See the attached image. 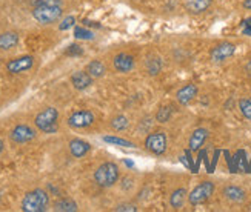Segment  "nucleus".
Segmentation results:
<instances>
[{"mask_svg":"<svg viewBox=\"0 0 251 212\" xmlns=\"http://www.w3.org/2000/svg\"><path fill=\"white\" fill-rule=\"evenodd\" d=\"M50 206V194L43 189H32L22 200V211L25 212H45Z\"/></svg>","mask_w":251,"mask_h":212,"instance_id":"obj_1","label":"nucleus"},{"mask_svg":"<svg viewBox=\"0 0 251 212\" xmlns=\"http://www.w3.org/2000/svg\"><path fill=\"white\" fill-rule=\"evenodd\" d=\"M36 128L43 134H54L59 129V111L56 108H45L34 118Z\"/></svg>","mask_w":251,"mask_h":212,"instance_id":"obj_2","label":"nucleus"},{"mask_svg":"<svg viewBox=\"0 0 251 212\" xmlns=\"http://www.w3.org/2000/svg\"><path fill=\"white\" fill-rule=\"evenodd\" d=\"M119 166L113 162H105L94 172V182L100 188H111L119 182Z\"/></svg>","mask_w":251,"mask_h":212,"instance_id":"obj_3","label":"nucleus"},{"mask_svg":"<svg viewBox=\"0 0 251 212\" xmlns=\"http://www.w3.org/2000/svg\"><path fill=\"white\" fill-rule=\"evenodd\" d=\"M62 8L60 5L52 6H34L32 8V17L40 25H51L54 22H57L62 17Z\"/></svg>","mask_w":251,"mask_h":212,"instance_id":"obj_4","label":"nucleus"},{"mask_svg":"<svg viewBox=\"0 0 251 212\" xmlns=\"http://www.w3.org/2000/svg\"><path fill=\"white\" fill-rule=\"evenodd\" d=\"M214 194V183L213 182H201L193 191L188 194V202L191 206H199L208 202Z\"/></svg>","mask_w":251,"mask_h":212,"instance_id":"obj_5","label":"nucleus"},{"mask_svg":"<svg viewBox=\"0 0 251 212\" xmlns=\"http://www.w3.org/2000/svg\"><path fill=\"white\" fill-rule=\"evenodd\" d=\"M167 144H168V139L167 134L163 131H156L151 132L150 136L145 140V148L147 151H150L151 154L154 155H162L163 152L167 151Z\"/></svg>","mask_w":251,"mask_h":212,"instance_id":"obj_6","label":"nucleus"},{"mask_svg":"<svg viewBox=\"0 0 251 212\" xmlns=\"http://www.w3.org/2000/svg\"><path fill=\"white\" fill-rule=\"evenodd\" d=\"M94 114L88 109H79L74 111V113L68 117V125L74 129H85L90 128L94 123Z\"/></svg>","mask_w":251,"mask_h":212,"instance_id":"obj_7","label":"nucleus"},{"mask_svg":"<svg viewBox=\"0 0 251 212\" xmlns=\"http://www.w3.org/2000/svg\"><path fill=\"white\" fill-rule=\"evenodd\" d=\"M236 54V45L231 42H222L210 51V59L213 63H224Z\"/></svg>","mask_w":251,"mask_h":212,"instance_id":"obj_8","label":"nucleus"},{"mask_svg":"<svg viewBox=\"0 0 251 212\" xmlns=\"http://www.w3.org/2000/svg\"><path fill=\"white\" fill-rule=\"evenodd\" d=\"M36 129H32L28 125H17L11 129L9 132V139L11 141H14L17 144H24V143H29L36 139Z\"/></svg>","mask_w":251,"mask_h":212,"instance_id":"obj_9","label":"nucleus"},{"mask_svg":"<svg viewBox=\"0 0 251 212\" xmlns=\"http://www.w3.org/2000/svg\"><path fill=\"white\" fill-rule=\"evenodd\" d=\"M34 66V57L32 55H22V57L13 59L6 63V71L9 74H22L29 71Z\"/></svg>","mask_w":251,"mask_h":212,"instance_id":"obj_10","label":"nucleus"},{"mask_svg":"<svg viewBox=\"0 0 251 212\" xmlns=\"http://www.w3.org/2000/svg\"><path fill=\"white\" fill-rule=\"evenodd\" d=\"M113 66L117 72L121 74H128L134 70L136 66V62H134V57L133 55H129L126 52H119L116 57L113 59Z\"/></svg>","mask_w":251,"mask_h":212,"instance_id":"obj_11","label":"nucleus"},{"mask_svg":"<svg viewBox=\"0 0 251 212\" xmlns=\"http://www.w3.org/2000/svg\"><path fill=\"white\" fill-rule=\"evenodd\" d=\"M198 94H199L198 86H196L194 83H188V85L182 86L176 93V100H177L179 105L187 106V105H190L193 102L196 97H198Z\"/></svg>","mask_w":251,"mask_h":212,"instance_id":"obj_12","label":"nucleus"},{"mask_svg":"<svg viewBox=\"0 0 251 212\" xmlns=\"http://www.w3.org/2000/svg\"><path fill=\"white\" fill-rule=\"evenodd\" d=\"M93 77L86 71H75L71 74V85L77 91H85L86 88H90L93 85Z\"/></svg>","mask_w":251,"mask_h":212,"instance_id":"obj_13","label":"nucleus"},{"mask_svg":"<svg viewBox=\"0 0 251 212\" xmlns=\"http://www.w3.org/2000/svg\"><path fill=\"white\" fill-rule=\"evenodd\" d=\"M68 146H70V152L74 159H82L91 151V144L82 139H73Z\"/></svg>","mask_w":251,"mask_h":212,"instance_id":"obj_14","label":"nucleus"},{"mask_svg":"<svg viewBox=\"0 0 251 212\" xmlns=\"http://www.w3.org/2000/svg\"><path fill=\"white\" fill-rule=\"evenodd\" d=\"M206 139H208V129H205V128L194 129L193 134H191V137H190V141H188L190 151H193V152L199 151L203 146V143H205Z\"/></svg>","mask_w":251,"mask_h":212,"instance_id":"obj_15","label":"nucleus"},{"mask_svg":"<svg viewBox=\"0 0 251 212\" xmlns=\"http://www.w3.org/2000/svg\"><path fill=\"white\" fill-rule=\"evenodd\" d=\"M224 197L231 203H242V202H245L247 194H245V191L242 188L230 185V186L224 188Z\"/></svg>","mask_w":251,"mask_h":212,"instance_id":"obj_16","label":"nucleus"},{"mask_svg":"<svg viewBox=\"0 0 251 212\" xmlns=\"http://www.w3.org/2000/svg\"><path fill=\"white\" fill-rule=\"evenodd\" d=\"M213 0H185V9L190 14H202L208 9Z\"/></svg>","mask_w":251,"mask_h":212,"instance_id":"obj_17","label":"nucleus"},{"mask_svg":"<svg viewBox=\"0 0 251 212\" xmlns=\"http://www.w3.org/2000/svg\"><path fill=\"white\" fill-rule=\"evenodd\" d=\"M19 45V34L14 31H6L0 34V49L8 51Z\"/></svg>","mask_w":251,"mask_h":212,"instance_id":"obj_18","label":"nucleus"},{"mask_svg":"<svg viewBox=\"0 0 251 212\" xmlns=\"http://www.w3.org/2000/svg\"><path fill=\"white\" fill-rule=\"evenodd\" d=\"M77 209H79L77 203L70 197H63L54 202V211H57V212H75Z\"/></svg>","mask_w":251,"mask_h":212,"instance_id":"obj_19","label":"nucleus"},{"mask_svg":"<svg viewBox=\"0 0 251 212\" xmlns=\"http://www.w3.org/2000/svg\"><path fill=\"white\" fill-rule=\"evenodd\" d=\"M188 198V192L185 188H179L176 189L171 195H170V205L173 209H180L185 203V200Z\"/></svg>","mask_w":251,"mask_h":212,"instance_id":"obj_20","label":"nucleus"},{"mask_svg":"<svg viewBox=\"0 0 251 212\" xmlns=\"http://www.w3.org/2000/svg\"><path fill=\"white\" fill-rule=\"evenodd\" d=\"M85 71L88 72L93 79H100V77H103L105 72H106V66L100 60H93V62H90L88 65H86Z\"/></svg>","mask_w":251,"mask_h":212,"instance_id":"obj_21","label":"nucleus"},{"mask_svg":"<svg viewBox=\"0 0 251 212\" xmlns=\"http://www.w3.org/2000/svg\"><path fill=\"white\" fill-rule=\"evenodd\" d=\"M145 65H147V71H148L150 75H157L160 72V70H162V60L154 54L150 55V57L147 59V62H145Z\"/></svg>","mask_w":251,"mask_h":212,"instance_id":"obj_22","label":"nucleus"},{"mask_svg":"<svg viewBox=\"0 0 251 212\" xmlns=\"http://www.w3.org/2000/svg\"><path fill=\"white\" fill-rule=\"evenodd\" d=\"M105 143H110V144H114V146H121V148H134V143L133 141H128L125 139H121V137H114V136H105L102 139Z\"/></svg>","mask_w":251,"mask_h":212,"instance_id":"obj_23","label":"nucleus"},{"mask_svg":"<svg viewBox=\"0 0 251 212\" xmlns=\"http://www.w3.org/2000/svg\"><path fill=\"white\" fill-rule=\"evenodd\" d=\"M239 109L247 120H251V97H242L239 100Z\"/></svg>","mask_w":251,"mask_h":212,"instance_id":"obj_24","label":"nucleus"},{"mask_svg":"<svg viewBox=\"0 0 251 212\" xmlns=\"http://www.w3.org/2000/svg\"><path fill=\"white\" fill-rule=\"evenodd\" d=\"M110 126L114 129V131H124V129H126L128 128V118L125 117V116H116L111 121H110Z\"/></svg>","mask_w":251,"mask_h":212,"instance_id":"obj_25","label":"nucleus"},{"mask_svg":"<svg viewBox=\"0 0 251 212\" xmlns=\"http://www.w3.org/2000/svg\"><path fill=\"white\" fill-rule=\"evenodd\" d=\"M74 37L77 40H93L94 34L90 29H86L83 26H75L74 28Z\"/></svg>","mask_w":251,"mask_h":212,"instance_id":"obj_26","label":"nucleus"},{"mask_svg":"<svg viewBox=\"0 0 251 212\" xmlns=\"http://www.w3.org/2000/svg\"><path fill=\"white\" fill-rule=\"evenodd\" d=\"M171 114H173V108L171 106H163L157 111L156 114V120L159 123H167V121L171 118Z\"/></svg>","mask_w":251,"mask_h":212,"instance_id":"obj_27","label":"nucleus"},{"mask_svg":"<svg viewBox=\"0 0 251 212\" xmlns=\"http://www.w3.org/2000/svg\"><path fill=\"white\" fill-rule=\"evenodd\" d=\"M65 54L70 55V57H79V55L83 54V48L80 47V45H77V43H73V45H70V47L67 48Z\"/></svg>","mask_w":251,"mask_h":212,"instance_id":"obj_28","label":"nucleus"},{"mask_svg":"<svg viewBox=\"0 0 251 212\" xmlns=\"http://www.w3.org/2000/svg\"><path fill=\"white\" fill-rule=\"evenodd\" d=\"M74 25H75V17H73V16H67V17H65V19L60 22L59 29H60V31H67V29L73 28Z\"/></svg>","mask_w":251,"mask_h":212,"instance_id":"obj_29","label":"nucleus"},{"mask_svg":"<svg viewBox=\"0 0 251 212\" xmlns=\"http://www.w3.org/2000/svg\"><path fill=\"white\" fill-rule=\"evenodd\" d=\"M60 5V0H32V6H52Z\"/></svg>","mask_w":251,"mask_h":212,"instance_id":"obj_30","label":"nucleus"},{"mask_svg":"<svg viewBox=\"0 0 251 212\" xmlns=\"http://www.w3.org/2000/svg\"><path fill=\"white\" fill-rule=\"evenodd\" d=\"M114 211H119V212H136L137 208L134 205H131V203H121V205H117L114 208Z\"/></svg>","mask_w":251,"mask_h":212,"instance_id":"obj_31","label":"nucleus"},{"mask_svg":"<svg viewBox=\"0 0 251 212\" xmlns=\"http://www.w3.org/2000/svg\"><path fill=\"white\" fill-rule=\"evenodd\" d=\"M241 26H242V29H244V28H248V26H251V17H248V19H244V20L241 22Z\"/></svg>","mask_w":251,"mask_h":212,"instance_id":"obj_32","label":"nucleus"},{"mask_svg":"<svg viewBox=\"0 0 251 212\" xmlns=\"http://www.w3.org/2000/svg\"><path fill=\"white\" fill-rule=\"evenodd\" d=\"M85 25L86 26H94V28H100V25L97 22H90V20H85Z\"/></svg>","mask_w":251,"mask_h":212,"instance_id":"obj_33","label":"nucleus"},{"mask_svg":"<svg viewBox=\"0 0 251 212\" xmlns=\"http://www.w3.org/2000/svg\"><path fill=\"white\" fill-rule=\"evenodd\" d=\"M242 6H244L245 9H250V11H251V0H244V2H242Z\"/></svg>","mask_w":251,"mask_h":212,"instance_id":"obj_34","label":"nucleus"},{"mask_svg":"<svg viewBox=\"0 0 251 212\" xmlns=\"http://www.w3.org/2000/svg\"><path fill=\"white\" fill-rule=\"evenodd\" d=\"M245 71H247V74L251 77V59L248 60V63H247V66H245Z\"/></svg>","mask_w":251,"mask_h":212,"instance_id":"obj_35","label":"nucleus"},{"mask_svg":"<svg viewBox=\"0 0 251 212\" xmlns=\"http://www.w3.org/2000/svg\"><path fill=\"white\" fill-rule=\"evenodd\" d=\"M242 32H244V36H250V37H251V26L244 28V29H242Z\"/></svg>","mask_w":251,"mask_h":212,"instance_id":"obj_36","label":"nucleus"},{"mask_svg":"<svg viewBox=\"0 0 251 212\" xmlns=\"http://www.w3.org/2000/svg\"><path fill=\"white\" fill-rule=\"evenodd\" d=\"M3 149H5V143H3V140L0 139V154L3 152Z\"/></svg>","mask_w":251,"mask_h":212,"instance_id":"obj_37","label":"nucleus"},{"mask_svg":"<svg viewBox=\"0 0 251 212\" xmlns=\"http://www.w3.org/2000/svg\"><path fill=\"white\" fill-rule=\"evenodd\" d=\"M0 198H2V197H0Z\"/></svg>","mask_w":251,"mask_h":212,"instance_id":"obj_38","label":"nucleus"}]
</instances>
